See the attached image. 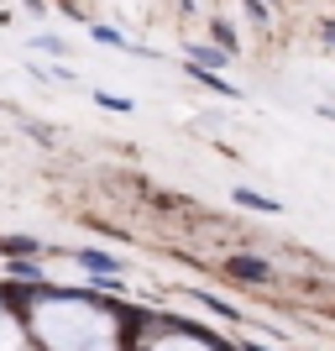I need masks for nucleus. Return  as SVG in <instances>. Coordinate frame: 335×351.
<instances>
[{"label": "nucleus", "mask_w": 335, "mask_h": 351, "mask_svg": "<svg viewBox=\"0 0 335 351\" xmlns=\"http://www.w3.org/2000/svg\"><path fill=\"white\" fill-rule=\"evenodd\" d=\"M79 267H95V273H116V257H105V252H79Z\"/></svg>", "instance_id": "f257e3e1"}, {"label": "nucleus", "mask_w": 335, "mask_h": 351, "mask_svg": "<svg viewBox=\"0 0 335 351\" xmlns=\"http://www.w3.org/2000/svg\"><path fill=\"white\" fill-rule=\"evenodd\" d=\"M236 205H251V210H277L273 199H262V194H251V189H236Z\"/></svg>", "instance_id": "f03ea898"}, {"label": "nucleus", "mask_w": 335, "mask_h": 351, "mask_svg": "<svg viewBox=\"0 0 335 351\" xmlns=\"http://www.w3.org/2000/svg\"><path fill=\"white\" fill-rule=\"evenodd\" d=\"M325 37H330V43H335V21H330V27H325Z\"/></svg>", "instance_id": "7ed1b4c3"}]
</instances>
